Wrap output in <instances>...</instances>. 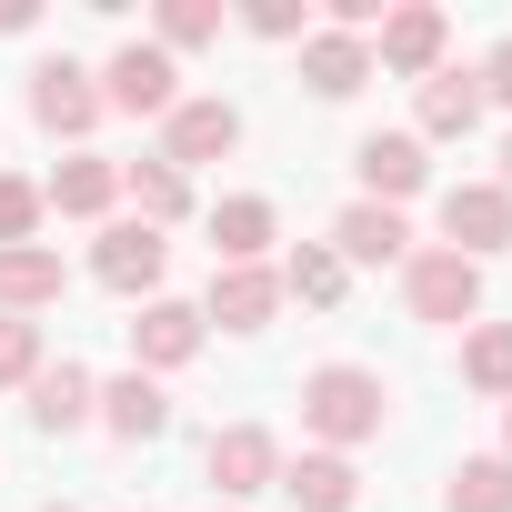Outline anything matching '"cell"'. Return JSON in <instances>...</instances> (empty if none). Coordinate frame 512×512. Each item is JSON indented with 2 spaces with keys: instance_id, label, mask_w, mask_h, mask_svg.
Returning a JSON list of instances; mask_svg holds the SVG:
<instances>
[{
  "instance_id": "cell-1",
  "label": "cell",
  "mask_w": 512,
  "mask_h": 512,
  "mask_svg": "<svg viewBox=\"0 0 512 512\" xmlns=\"http://www.w3.org/2000/svg\"><path fill=\"white\" fill-rule=\"evenodd\" d=\"M382 412H392L382 372H362V362H322V372H302V422L322 432V452L372 442V432H382Z\"/></svg>"
},
{
  "instance_id": "cell-2",
  "label": "cell",
  "mask_w": 512,
  "mask_h": 512,
  "mask_svg": "<svg viewBox=\"0 0 512 512\" xmlns=\"http://www.w3.org/2000/svg\"><path fill=\"white\" fill-rule=\"evenodd\" d=\"M402 302H412V322H472L482 312V262H462V251H412Z\"/></svg>"
},
{
  "instance_id": "cell-3",
  "label": "cell",
  "mask_w": 512,
  "mask_h": 512,
  "mask_svg": "<svg viewBox=\"0 0 512 512\" xmlns=\"http://www.w3.org/2000/svg\"><path fill=\"white\" fill-rule=\"evenodd\" d=\"M101 81H111V91H101V111H141V121H171V111H181V71H171V51H161V41H121Z\"/></svg>"
},
{
  "instance_id": "cell-4",
  "label": "cell",
  "mask_w": 512,
  "mask_h": 512,
  "mask_svg": "<svg viewBox=\"0 0 512 512\" xmlns=\"http://www.w3.org/2000/svg\"><path fill=\"white\" fill-rule=\"evenodd\" d=\"M201 472H211V492H221V502L241 512L251 492H272V482H282V442H272L262 422H231V432H211Z\"/></svg>"
},
{
  "instance_id": "cell-5",
  "label": "cell",
  "mask_w": 512,
  "mask_h": 512,
  "mask_svg": "<svg viewBox=\"0 0 512 512\" xmlns=\"http://www.w3.org/2000/svg\"><path fill=\"white\" fill-rule=\"evenodd\" d=\"M442 251H462V262H482V251H512V191L502 181H452L442 191Z\"/></svg>"
},
{
  "instance_id": "cell-6",
  "label": "cell",
  "mask_w": 512,
  "mask_h": 512,
  "mask_svg": "<svg viewBox=\"0 0 512 512\" xmlns=\"http://www.w3.org/2000/svg\"><path fill=\"white\" fill-rule=\"evenodd\" d=\"M161 272H171V241H161L151 221H111V231L91 241V282H101V292H151Z\"/></svg>"
},
{
  "instance_id": "cell-7",
  "label": "cell",
  "mask_w": 512,
  "mask_h": 512,
  "mask_svg": "<svg viewBox=\"0 0 512 512\" xmlns=\"http://www.w3.org/2000/svg\"><path fill=\"white\" fill-rule=\"evenodd\" d=\"M272 312H282V272H262V262H211L201 322H221V332H272Z\"/></svg>"
},
{
  "instance_id": "cell-8",
  "label": "cell",
  "mask_w": 512,
  "mask_h": 512,
  "mask_svg": "<svg viewBox=\"0 0 512 512\" xmlns=\"http://www.w3.org/2000/svg\"><path fill=\"white\" fill-rule=\"evenodd\" d=\"M31 121H41V131H61V141H81V131L101 121L91 71H81V61H41V71H31Z\"/></svg>"
},
{
  "instance_id": "cell-9",
  "label": "cell",
  "mask_w": 512,
  "mask_h": 512,
  "mask_svg": "<svg viewBox=\"0 0 512 512\" xmlns=\"http://www.w3.org/2000/svg\"><path fill=\"white\" fill-rule=\"evenodd\" d=\"M231 141H241V111H231V101H181V111L161 121V161H171L181 181H191V161H221Z\"/></svg>"
},
{
  "instance_id": "cell-10",
  "label": "cell",
  "mask_w": 512,
  "mask_h": 512,
  "mask_svg": "<svg viewBox=\"0 0 512 512\" xmlns=\"http://www.w3.org/2000/svg\"><path fill=\"white\" fill-rule=\"evenodd\" d=\"M352 171H362V191L392 211V201H412L422 181H432V161H422V131H372L362 151H352Z\"/></svg>"
},
{
  "instance_id": "cell-11",
  "label": "cell",
  "mask_w": 512,
  "mask_h": 512,
  "mask_svg": "<svg viewBox=\"0 0 512 512\" xmlns=\"http://www.w3.org/2000/svg\"><path fill=\"white\" fill-rule=\"evenodd\" d=\"M201 352V312L191 302H141V322H131V372H181Z\"/></svg>"
},
{
  "instance_id": "cell-12",
  "label": "cell",
  "mask_w": 512,
  "mask_h": 512,
  "mask_svg": "<svg viewBox=\"0 0 512 512\" xmlns=\"http://www.w3.org/2000/svg\"><path fill=\"white\" fill-rule=\"evenodd\" d=\"M41 201H51L61 221H101V211L121 201V161H101V151H71V161L41 181Z\"/></svg>"
},
{
  "instance_id": "cell-13",
  "label": "cell",
  "mask_w": 512,
  "mask_h": 512,
  "mask_svg": "<svg viewBox=\"0 0 512 512\" xmlns=\"http://www.w3.org/2000/svg\"><path fill=\"white\" fill-rule=\"evenodd\" d=\"M272 492H292V512H352L362 472H352V452H302V462H282Z\"/></svg>"
},
{
  "instance_id": "cell-14",
  "label": "cell",
  "mask_w": 512,
  "mask_h": 512,
  "mask_svg": "<svg viewBox=\"0 0 512 512\" xmlns=\"http://www.w3.org/2000/svg\"><path fill=\"white\" fill-rule=\"evenodd\" d=\"M272 241H282V211H272L262 191H231V201H211V251H221V262H262Z\"/></svg>"
},
{
  "instance_id": "cell-15",
  "label": "cell",
  "mask_w": 512,
  "mask_h": 512,
  "mask_svg": "<svg viewBox=\"0 0 512 512\" xmlns=\"http://www.w3.org/2000/svg\"><path fill=\"white\" fill-rule=\"evenodd\" d=\"M302 81H312L322 101H352V91L372 81V41H352V31H302Z\"/></svg>"
},
{
  "instance_id": "cell-16",
  "label": "cell",
  "mask_w": 512,
  "mask_h": 512,
  "mask_svg": "<svg viewBox=\"0 0 512 512\" xmlns=\"http://www.w3.org/2000/svg\"><path fill=\"white\" fill-rule=\"evenodd\" d=\"M91 402H101V382H91L81 362H41V372H31V432H81Z\"/></svg>"
},
{
  "instance_id": "cell-17",
  "label": "cell",
  "mask_w": 512,
  "mask_h": 512,
  "mask_svg": "<svg viewBox=\"0 0 512 512\" xmlns=\"http://www.w3.org/2000/svg\"><path fill=\"white\" fill-rule=\"evenodd\" d=\"M121 442H161L171 432V392L151 382V372H121V382H101V402H91Z\"/></svg>"
},
{
  "instance_id": "cell-18",
  "label": "cell",
  "mask_w": 512,
  "mask_h": 512,
  "mask_svg": "<svg viewBox=\"0 0 512 512\" xmlns=\"http://www.w3.org/2000/svg\"><path fill=\"white\" fill-rule=\"evenodd\" d=\"M332 251H342V272H352V262H412V231H402V211L352 201V211L332 221Z\"/></svg>"
},
{
  "instance_id": "cell-19",
  "label": "cell",
  "mask_w": 512,
  "mask_h": 512,
  "mask_svg": "<svg viewBox=\"0 0 512 512\" xmlns=\"http://www.w3.org/2000/svg\"><path fill=\"white\" fill-rule=\"evenodd\" d=\"M442 41H452V21H442V11H382V71L432 81V71H442Z\"/></svg>"
},
{
  "instance_id": "cell-20",
  "label": "cell",
  "mask_w": 512,
  "mask_h": 512,
  "mask_svg": "<svg viewBox=\"0 0 512 512\" xmlns=\"http://www.w3.org/2000/svg\"><path fill=\"white\" fill-rule=\"evenodd\" d=\"M41 302H61V251H41V241L0 251V312H11V322H31Z\"/></svg>"
},
{
  "instance_id": "cell-21",
  "label": "cell",
  "mask_w": 512,
  "mask_h": 512,
  "mask_svg": "<svg viewBox=\"0 0 512 512\" xmlns=\"http://www.w3.org/2000/svg\"><path fill=\"white\" fill-rule=\"evenodd\" d=\"M472 121H482V81H472V71H432V81H422V131H432V141H462Z\"/></svg>"
},
{
  "instance_id": "cell-22",
  "label": "cell",
  "mask_w": 512,
  "mask_h": 512,
  "mask_svg": "<svg viewBox=\"0 0 512 512\" xmlns=\"http://www.w3.org/2000/svg\"><path fill=\"white\" fill-rule=\"evenodd\" d=\"M462 382L482 402H512V322H472L462 332Z\"/></svg>"
},
{
  "instance_id": "cell-23",
  "label": "cell",
  "mask_w": 512,
  "mask_h": 512,
  "mask_svg": "<svg viewBox=\"0 0 512 512\" xmlns=\"http://www.w3.org/2000/svg\"><path fill=\"white\" fill-rule=\"evenodd\" d=\"M442 512H512V462H502V452H472V462H452V482H442Z\"/></svg>"
},
{
  "instance_id": "cell-24",
  "label": "cell",
  "mask_w": 512,
  "mask_h": 512,
  "mask_svg": "<svg viewBox=\"0 0 512 512\" xmlns=\"http://www.w3.org/2000/svg\"><path fill=\"white\" fill-rule=\"evenodd\" d=\"M342 282H352V272H342V251H332V241H302L292 262H282V292H292V302H312V312H332V302H342Z\"/></svg>"
},
{
  "instance_id": "cell-25",
  "label": "cell",
  "mask_w": 512,
  "mask_h": 512,
  "mask_svg": "<svg viewBox=\"0 0 512 512\" xmlns=\"http://www.w3.org/2000/svg\"><path fill=\"white\" fill-rule=\"evenodd\" d=\"M121 191H131V201H141V221H151V231H161V221H181V211H191V181H181V171H171V161H121Z\"/></svg>"
},
{
  "instance_id": "cell-26",
  "label": "cell",
  "mask_w": 512,
  "mask_h": 512,
  "mask_svg": "<svg viewBox=\"0 0 512 512\" xmlns=\"http://www.w3.org/2000/svg\"><path fill=\"white\" fill-rule=\"evenodd\" d=\"M41 211H51V201H41V181H21V171H0V251H21V241L41 231Z\"/></svg>"
},
{
  "instance_id": "cell-27",
  "label": "cell",
  "mask_w": 512,
  "mask_h": 512,
  "mask_svg": "<svg viewBox=\"0 0 512 512\" xmlns=\"http://www.w3.org/2000/svg\"><path fill=\"white\" fill-rule=\"evenodd\" d=\"M211 31H221L211 0H161V51H201Z\"/></svg>"
},
{
  "instance_id": "cell-28",
  "label": "cell",
  "mask_w": 512,
  "mask_h": 512,
  "mask_svg": "<svg viewBox=\"0 0 512 512\" xmlns=\"http://www.w3.org/2000/svg\"><path fill=\"white\" fill-rule=\"evenodd\" d=\"M31 372H41V322H11V312H0V382L31 392Z\"/></svg>"
},
{
  "instance_id": "cell-29",
  "label": "cell",
  "mask_w": 512,
  "mask_h": 512,
  "mask_svg": "<svg viewBox=\"0 0 512 512\" xmlns=\"http://www.w3.org/2000/svg\"><path fill=\"white\" fill-rule=\"evenodd\" d=\"M251 31H262V41H302V0H251V11H241Z\"/></svg>"
},
{
  "instance_id": "cell-30",
  "label": "cell",
  "mask_w": 512,
  "mask_h": 512,
  "mask_svg": "<svg viewBox=\"0 0 512 512\" xmlns=\"http://www.w3.org/2000/svg\"><path fill=\"white\" fill-rule=\"evenodd\" d=\"M472 81H482V91H492V101H512V41H492V61H482V71H472Z\"/></svg>"
},
{
  "instance_id": "cell-31",
  "label": "cell",
  "mask_w": 512,
  "mask_h": 512,
  "mask_svg": "<svg viewBox=\"0 0 512 512\" xmlns=\"http://www.w3.org/2000/svg\"><path fill=\"white\" fill-rule=\"evenodd\" d=\"M502 191H512V141H502Z\"/></svg>"
},
{
  "instance_id": "cell-32",
  "label": "cell",
  "mask_w": 512,
  "mask_h": 512,
  "mask_svg": "<svg viewBox=\"0 0 512 512\" xmlns=\"http://www.w3.org/2000/svg\"><path fill=\"white\" fill-rule=\"evenodd\" d=\"M502 462H512V422H502Z\"/></svg>"
},
{
  "instance_id": "cell-33",
  "label": "cell",
  "mask_w": 512,
  "mask_h": 512,
  "mask_svg": "<svg viewBox=\"0 0 512 512\" xmlns=\"http://www.w3.org/2000/svg\"><path fill=\"white\" fill-rule=\"evenodd\" d=\"M41 512H71V502H41Z\"/></svg>"
},
{
  "instance_id": "cell-34",
  "label": "cell",
  "mask_w": 512,
  "mask_h": 512,
  "mask_svg": "<svg viewBox=\"0 0 512 512\" xmlns=\"http://www.w3.org/2000/svg\"><path fill=\"white\" fill-rule=\"evenodd\" d=\"M211 512H231V502H211Z\"/></svg>"
}]
</instances>
